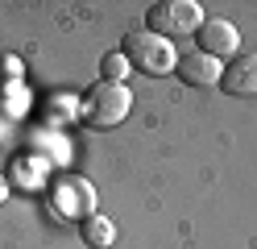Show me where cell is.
<instances>
[{"label": "cell", "mask_w": 257, "mask_h": 249, "mask_svg": "<svg viewBox=\"0 0 257 249\" xmlns=\"http://www.w3.org/2000/svg\"><path fill=\"white\" fill-rule=\"evenodd\" d=\"M128 108H133V92L124 88V83H95V88L83 96V108H79V116H83V125L91 129H116Z\"/></svg>", "instance_id": "obj_1"}, {"label": "cell", "mask_w": 257, "mask_h": 249, "mask_svg": "<svg viewBox=\"0 0 257 249\" xmlns=\"http://www.w3.org/2000/svg\"><path fill=\"white\" fill-rule=\"evenodd\" d=\"M120 54L128 58V66H133V71L150 75V79H158V75H170L174 66H179V54H174V46H170L166 38H158V33H150V29L128 33Z\"/></svg>", "instance_id": "obj_2"}, {"label": "cell", "mask_w": 257, "mask_h": 249, "mask_svg": "<svg viewBox=\"0 0 257 249\" xmlns=\"http://www.w3.org/2000/svg\"><path fill=\"white\" fill-rule=\"evenodd\" d=\"M203 25V9L195 0H158L146 13V29L158 38H187V33H199Z\"/></svg>", "instance_id": "obj_3"}, {"label": "cell", "mask_w": 257, "mask_h": 249, "mask_svg": "<svg viewBox=\"0 0 257 249\" xmlns=\"http://www.w3.org/2000/svg\"><path fill=\"white\" fill-rule=\"evenodd\" d=\"M195 42L203 54H212V58H236V50H240V33L232 21H224V17H203V25L195 33Z\"/></svg>", "instance_id": "obj_4"}, {"label": "cell", "mask_w": 257, "mask_h": 249, "mask_svg": "<svg viewBox=\"0 0 257 249\" xmlns=\"http://www.w3.org/2000/svg\"><path fill=\"white\" fill-rule=\"evenodd\" d=\"M174 71H179V79L191 83V88H212V83H220L224 66H220V58L203 54V50H191V54L179 58V66H174Z\"/></svg>", "instance_id": "obj_5"}, {"label": "cell", "mask_w": 257, "mask_h": 249, "mask_svg": "<svg viewBox=\"0 0 257 249\" xmlns=\"http://www.w3.org/2000/svg\"><path fill=\"white\" fill-rule=\"evenodd\" d=\"M220 88L228 96H257V54H236L220 75Z\"/></svg>", "instance_id": "obj_6"}, {"label": "cell", "mask_w": 257, "mask_h": 249, "mask_svg": "<svg viewBox=\"0 0 257 249\" xmlns=\"http://www.w3.org/2000/svg\"><path fill=\"white\" fill-rule=\"evenodd\" d=\"M54 199H58V208L67 212V216H83V220H87V216H95V191L87 187L83 179H67V183L58 187Z\"/></svg>", "instance_id": "obj_7"}, {"label": "cell", "mask_w": 257, "mask_h": 249, "mask_svg": "<svg viewBox=\"0 0 257 249\" xmlns=\"http://www.w3.org/2000/svg\"><path fill=\"white\" fill-rule=\"evenodd\" d=\"M112 237H116V228H112L108 216H87V220H83V241L91 249H108Z\"/></svg>", "instance_id": "obj_8"}, {"label": "cell", "mask_w": 257, "mask_h": 249, "mask_svg": "<svg viewBox=\"0 0 257 249\" xmlns=\"http://www.w3.org/2000/svg\"><path fill=\"white\" fill-rule=\"evenodd\" d=\"M128 71H133V66H128V58L120 54V50H112V54L100 58V75H104V83H124Z\"/></svg>", "instance_id": "obj_9"}, {"label": "cell", "mask_w": 257, "mask_h": 249, "mask_svg": "<svg viewBox=\"0 0 257 249\" xmlns=\"http://www.w3.org/2000/svg\"><path fill=\"white\" fill-rule=\"evenodd\" d=\"M5 195H9V183H5V175H0V204H5Z\"/></svg>", "instance_id": "obj_10"}]
</instances>
